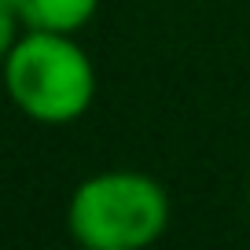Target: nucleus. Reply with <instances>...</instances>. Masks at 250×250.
I'll list each match as a JSON object with an SVG mask.
<instances>
[{
	"instance_id": "f257e3e1",
	"label": "nucleus",
	"mask_w": 250,
	"mask_h": 250,
	"mask_svg": "<svg viewBox=\"0 0 250 250\" xmlns=\"http://www.w3.org/2000/svg\"><path fill=\"white\" fill-rule=\"evenodd\" d=\"M0 70L11 103L41 125H70L96 100V66L74 33L26 30Z\"/></svg>"
},
{
	"instance_id": "f03ea898",
	"label": "nucleus",
	"mask_w": 250,
	"mask_h": 250,
	"mask_svg": "<svg viewBox=\"0 0 250 250\" xmlns=\"http://www.w3.org/2000/svg\"><path fill=\"white\" fill-rule=\"evenodd\" d=\"M66 228L88 250H140L169 228V191L140 169L85 177L66 203Z\"/></svg>"
},
{
	"instance_id": "7ed1b4c3",
	"label": "nucleus",
	"mask_w": 250,
	"mask_h": 250,
	"mask_svg": "<svg viewBox=\"0 0 250 250\" xmlns=\"http://www.w3.org/2000/svg\"><path fill=\"white\" fill-rule=\"evenodd\" d=\"M15 4L26 30H55V33H78L100 11V0H15Z\"/></svg>"
},
{
	"instance_id": "20e7f679",
	"label": "nucleus",
	"mask_w": 250,
	"mask_h": 250,
	"mask_svg": "<svg viewBox=\"0 0 250 250\" xmlns=\"http://www.w3.org/2000/svg\"><path fill=\"white\" fill-rule=\"evenodd\" d=\"M22 19H19L15 8H4L0 4V66H4V59H8V52L15 48V41L22 37Z\"/></svg>"
},
{
	"instance_id": "39448f33",
	"label": "nucleus",
	"mask_w": 250,
	"mask_h": 250,
	"mask_svg": "<svg viewBox=\"0 0 250 250\" xmlns=\"http://www.w3.org/2000/svg\"><path fill=\"white\" fill-rule=\"evenodd\" d=\"M247 199H250V191H247Z\"/></svg>"
}]
</instances>
